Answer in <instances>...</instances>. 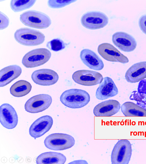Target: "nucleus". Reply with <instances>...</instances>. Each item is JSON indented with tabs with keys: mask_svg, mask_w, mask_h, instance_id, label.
<instances>
[{
	"mask_svg": "<svg viewBox=\"0 0 146 164\" xmlns=\"http://www.w3.org/2000/svg\"><path fill=\"white\" fill-rule=\"evenodd\" d=\"M60 100L67 107L78 108L83 107L88 104L90 101V96L85 90L72 89L64 91L60 96Z\"/></svg>",
	"mask_w": 146,
	"mask_h": 164,
	"instance_id": "obj_1",
	"label": "nucleus"
},
{
	"mask_svg": "<svg viewBox=\"0 0 146 164\" xmlns=\"http://www.w3.org/2000/svg\"><path fill=\"white\" fill-rule=\"evenodd\" d=\"M21 21L25 25L38 28L44 29L51 24V21L47 15L35 10H29L23 13L20 15Z\"/></svg>",
	"mask_w": 146,
	"mask_h": 164,
	"instance_id": "obj_2",
	"label": "nucleus"
},
{
	"mask_svg": "<svg viewBox=\"0 0 146 164\" xmlns=\"http://www.w3.org/2000/svg\"><path fill=\"white\" fill-rule=\"evenodd\" d=\"M16 40L25 46H33L42 44L44 41V34L39 31L28 28L17 30L14 34Z\"/></svg>",
	"mask_w": 146,
	"mask_h": 164,
	"instance_id": "obj_3",
	"label": "nucleus"
},
{
	"mask_svg": "<svg viewBox=\"0 0 146 164\" xmlns=\"http://www.w3.org/2000/svg\"><path fill=\"white\" fill-rule=\"evenodd\" d=\"M75 140L71 136L63 133L50 134L45 138L44 143L47 148L55 151L65 150L72 147Z\"/></svg>",
	"mask_w": 146,
	"mask_h": 164,
	"instance_id": "obj_4",
	"label": "nucleus"
},
{
	"mask_svg": "<svg viewBox=\"0 0 146 164\" xmlns=\"http://www.w3.org/2000/svg\"><path fill=\"white\" fill-rule=\"evenodd\" d=\"M131 145L127 140H119L114 146L111 155L112 164H128L132 154Z\"/></svg>",
	"mask_w": 146,
	"mask_h": 164,
	"instance_id": "obj_5",
	"label": "nucleus"
},
{
	"mask_svg": "<svg viewBox=\"0 0 146 164\" xmlns=\"http://www.w3.org/2000/svg\"><path fill=\"white\" fill-rule=\"evenodd\" d=\"M51 55V52L47 49H36L29 51L24 56L22 63L27 68L38 67L48 62Z\"/></svg>",
	"mask_w": 146,
	"mask_h": 164,
	"instance_id": "obj_6",
	"label": "nucleus"
},
{
	"mask_svg": "<svg viewBox=\"0 0 146 164\" xmlns=\"http://www.w3.org/2000/svg\"><path fill=\"white\" fill-rule=\"evenodd\" d=\"M108 18L106 15L98 11L87 12L82 16L81 19L82 26L91 30L103 28L108 24Z\"/></svg>",
	"mask_w": 146,
	"mask_h": 164,
	"instance_id": "obj_7",
	"label": "nucleus"
},
{
	"mask_svg": "<svg viewBox=\"0 0 146 164\" xmlns=\"http://www.w3.org/2000/svg\"><path fill=\"white\" fill-rule=\"evenodd\" d=\"M73 80L83 85L91 86L100 84L103 80L101 74L97 71L81 70L75 72L72 75Z\"/></svg>",
	"mask_w": 146,
	"mask_h": 164,
	"instance_id": "obj_8",
	"label": "nucleus"
},
{
	"mask_svg": "<svg viewBox=\"0 0 146 164\" xmlns=\"http://www.w3.org/2000/svg\"><path fill=\"white\" fill-rule=\"evenodd\" d=\"M52 101V98L49 95H38L31 97L27 101L25 104V108L28 112L38 113L48 108Z\"/></svg>",
	"mask_w": 146,
	"mask_h": 164,
	"instance_id": "obj_9",
	"label": "nucleus"
},
{
	"mask_svg": "<svg viewBox=\"0 0 146 164\" xmlns=\"http://www.w3.org/2000/svg\"><path fill=\"white\" fill-rule=\"evenodd\" d=\"M98 51L103 58L109 61L125 63L129 61L126 56L108 43H103L99 45Z\"/></svg>",
	"mask_w": 146,
	"mask_h": 164,
	"instance_id": "obj_10",
	"label": "nucleus"
},
{
	"mask_svg": "<svg viewBox=\"0 0 146 164\" xmlns=\"http://www.w3.org/2000/svg\"><path fill=\"white\" fill-rule=\"evenodd\" d=\"M18 116L14 108L8 103H4L0 106V122L8 129L15 128L18 122Z\"/></svg>",
	"mask_w": 146,
	"mask_h": 164,
	"instance_id": "obj_11",
	"label": "nucleus"
},
{
	"mask_svg": "<svg viewBox=\"0 0 146 164\" xmlns=\"http://www.w3.org/2000/svg\"><path fill=\"white\" fill-rule=\"evenodd\" d=\"M53 123V119L51 116H42L31 124L29 129V134L35 139L41 137L50 129Z\"/></svg>",
	"mask_w": 146,
	"mask_h": 164,
	"instance_id": "obj_12",
	"label": "nucleus"
},
{
	"mask_svg": "<svg viewBox=\"0 0 146 164\" xmlns=\"http://www.w3.org/2000/svg\"><path fill=\"white\" fill-rule=\"evenodd\" d=\"M114 44L121 50L126 52L133 51L137 43L135 38L129 34L121 32L114 33L112 36Z\"/></svg>",
	"mask_w": 146,
	"mask_h": 164,
	"instance_id": "obj_13",
	"label": "nucleus"
},
{
	"mask_svg": "<svg viewBox=\"0 0 146 164\" xmlns=\"http://www.w3.org/2000/svg\"><path fill=\"white\" fill-rule=\"evenodd\" d=\"M33 81L41 85L49 86L56 83L59 79L57 73L52 70L43 69L36 70L31 75Z\"/></svg>",
	"mask_w": 146,
	"mask_h": 164,
	"instance_id": "obj_14",
	"label": "nucleus"
},
{
	"mask_svg": "<svg viewBox=\"0 0 146 164\" xmlns=\"http://www.w3.org/2000/svg\"><path fill=\"white\" fill-rule=\"evenodd\" d=\"M120 108V104L118 101L110 99L97 105L94 109L93 113L97 117L111 116L118 112Z\"/></svg>",
	"mask_w": 146,
	"mask_h": 164,
	"instance_id": "obj_15",
	"label": "nucleus"
},
{
	"mask_svg": "<svg viewBox=\"0 0 146 164\" xmlns=\"http://www.w3.org/2000/svg\"><path fill=\"white\" fill-rule=\"evenodd\" d=\"M118 93V89L113 81L111 78L106 77L97 89L95 96L98 99L103 100L115 96Z\"/></svg>",
	"mask_w": 146,
	"mask_h": 164,
	"instance_id": "obj_16",
	"label": "nucleus"
},
{
	"mask_svg": "<svg viewBox=\"0 0 146 164\" xmlns=\"http://www.w3.org/2000/svg\"><path fill=\"white\" fill-rule=\"evenodd\" d=\"M80 57L83 63L90 69L95 70H101L104 67L101 59L92 50L88 49L82 50Z\"/></svg>",
	"mask_w": 146,
	"mask_h": 164,
	"instance_id": "obj_17",
	"label": "nucleus"
},
{
	"mask_svg": "<svg viewBox=\"0 0 146 164\" xmlns=\"http://www.w3.org/2000/svg\"><path fill=\"white\" fill-rule=\"evenodd\" d=\"M127 81L130 83L137 82L146 78V61L134 64L127 71L125 75Z\"/></svg>",
	"mask_w": 146,
	"mask_h": 164,
	"instance_id": "obj_18",
	"label": "nucleus"
},
{
	"mask_svg": "<svg viewBox=\"0 0 146 164\" xmlns=\"http://www.w3.org/2000/svg\"><path fill=\"white\" fill-rule=\"evenodd\" d=\"M22 69L19 66L12 65L8 66L0 71V86L3 87L21 75Z\"/></svg>",
	"mask_w": 146,
	"mask_h": 164,
	"instance_id": "obj_19",
	"label": "nucleus"
},
{
	"mask_svg": "<svg viewBox=\"0 0 146 164\" xmlns=\"http://www.w3.org/2000/svg\"><path fill=\"white\" fill-rule=\"evenodd\" d=\"M66 157L63 154L58 152H48L39 155L36 159L37 164H63Z\"/></svg>",
	"mask_w": 146,
	"mask_h": 164,
	"instance_id": "obj_20",
	"label": "nucleus"
},
{
	"mask_svg": "<svg viewBox=\"0 0 146 164\" xmlns=\"http://www.w3.org/2000/svg\"><path fill=\"white\" fill-rule=\"evenodd\" d=\"M121 108L125 116H146V109L132 102H124Z\"/></svg>",
	"mask_w": 146,
	"mask_h": 164,
	"instance_id": "obj_21",
	"label": "nucleus"
},
{
	"mask_svg": "<svg viewBox=\"0 0 146 164\" xmlns=\"http://www.w3.org/2000/svg\"><path fill=\"white\" fill-rule=\"evenodd\" d=\"M32 86L28 81L19 80L13 84L10 88V92L13 96L20 97L28 94L31 91Z\"/></svg>",
	"mask_w": 146,
	"mask_h": 164,
	"instance_id": "obj_22",
	"label": "nucleus"
},
{
	"mask_svg": "<svg viewBox=\"0 0 146 164\" xmlns=\"http://www.w3.org/2000/svg\"><path fill=\"white\" fill-rule=\"evenodd\" d=\"M36 0H12L10 2L11 9L14 12L21 11L32 7Z\"/></svg>",
	"mask_w": 146,
	"mask_h": 164,
	"instance_id": "obj_23",
	"label": "nucleus"
},
{
	"mask_svg": "<svg viewBox=\"0 0 146 164\" xmlns=\"http://www.w3.org/2000/svg\"><path fill=\"white\" fill-rule=\"evenodd\" d=\"M68 45L61 39L54 38L48 42L46 46L49 50L55 52H57L64 49Z\"/></svg>",
	"mask_w": 146,
	"mask_h": 164,
	"instance_id": "obj_24",
	"label": "nucleus"
},
{
	"mask_svg": "<svg viewBox=\"0 0 146 164\" xmlns=\"http://www.w3.org/2000/svg\"><path fill=\"white\" fill-rule=\"evenodd\" d=\"M76 1V0H49L47 3L50 7L58 9L64 7Z\"/></svg>",
	"mask_w": 146,
	"mask_h": 164,
	"instance_id": "obj_25",
	"label": "nucleus"
},
{
	"mask_svg": "<svg viewBox=\"0 0 146 164\" xmlns=\"http://www.w3.org/2000/svg\"><path fill=\"white\" fill-rule=\"evenodd\" d=\"M0 29L3 30L9 25V21L7 17L1 12H0Z\"/></svg>",
	"mask_w": 146,
	"mask_h": 164,
	"instance_id": "obj_26",
	"label": "nucleus"
},
{
	"mask_svg": "<svg viewBox=\"0 0 146 164\" xmlns=\"http://www.w3.org/2000/svg\"><path fill=\"white\" fill-rule=\"evenodd\" d=\"M139 24L141 30L146 34V14L141 17L139 20Z\"/></svg>",
	"mask_w": 146,
	"mask_h": 164,
	"instance_id": "obj_27",
	"label": "nucleus"
},
{
	"mask_svg": "<svg viewBox=\"0 0 146 164\" xmlns=\"http://www.w3.org/2000/svg\"><path fill=\"white\" fill-rule=\"evenodd\" d=\"M79 162H80V163H82V162L83 163H84V164H88V163L86 162V161L85 160H77V161H73L72 162H71V163H79Z\"/></svg>",
	"mask_w": 146,
	"mask_h": 164,
	"instance_id": "obj_28",
	"label": "nucleus"
}]
</instances>
